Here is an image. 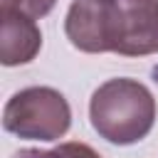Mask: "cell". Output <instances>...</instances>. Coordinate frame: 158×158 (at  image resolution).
<instances>
[{
  "mask_svg": "<svg viewBox=\"0 0 158 158\" xmlns=\"http://www.w3.org/2000/svg\"><path fill=\"white\" fill-rule=\"evenodd\" d=\"M57 0H0V12H20L32 20L44 17Z\"/></svg>",
  "mask_w": 158,
  "mask_h": 158,
  "instance_id": "5b68a950",
  "label": "cell"
},
{
  "mask_svg": "<svg viewBox=\"0 0 158 158\" xmlns=\"http://www.w3.org/2000/svg\"><path fill=\"white\" fill-rule=\"evenodd\" d=\"M42 47V32L32 17L20 12H0V62L5 67L27 64Z\"/></svg>",
  "mask_w": 158,
  "mask_h": 158,
  "instance_id": "277c9868",
  "label": "cell"
},
{
  "mask_svg": "<svg viewBox=\"0 0 158 158\" xmlns=\"http://www.w3.org/2000/svg\"><path fill=\"white\" fill-rule=\"evenodd\" d=\"M94 131L116 146H131L146 138L156 123V99L136 79H109L89 101Z\"/></svg>",
  "mask_w": 158,
  "mask_h": 158,
  "instance_id": "7a4b0ae2",
  "label": "cell"
},
{
  "mask_svg": "<svg viewBox=\"0 0 158 158\" xmlns=\"http://www.w3.org/2000/svg\"><path fill=\"white\" fill-rule=\"evenodd\" d=\"M7 133L27 141H57L72 126L67 99L52 86H27L10 96L2 111Z\"/></svg>",
  "mask_w": 158,
  "mask_h": 158,
  "instance_id": "3957f363",
  "label": "cell"
},
{
  "mask_svg": "<svg viewBox=\"0 0 158 158\" xmlns=\"http://www.w3.org/2000/svg\"><path fill=\"white\" fill-rule=\"evenodd\" d=\"M64 32L77 49L89 54H156L158 0H74L67 10Z\"/></svg>",
  "mask_w": 158,
  "mask_h": 158,
  "instance_id": "6da1fadb",
  "label": "cell"
},
{
  "mask_svg": "<svg viewBox=\"0 0 158 158\" xmlns=\"http://www.w3.org/2000/svg\"><path fill=\"white\" fill-rule=\"evenodd\" d=\"M12 158H64L59 148H52V151H40V148H25L20 153H15Z\"/></svg>",
  "mask_w": 158,
  "mask_h": 158,
  "instance_id": "8992f818",
  "label": "cell"
}]
</instances>
